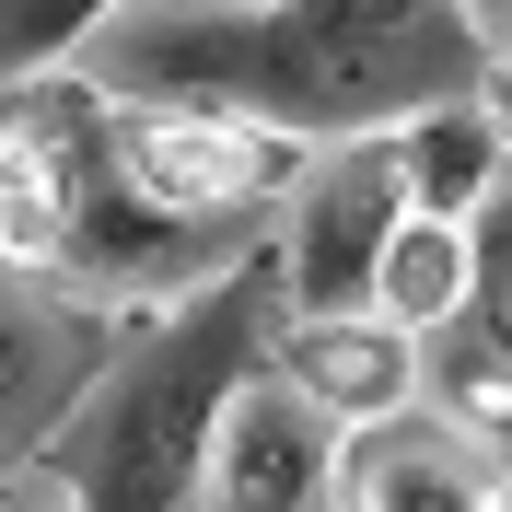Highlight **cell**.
I'll use <instances>...</instances> for the list:
<instances>
[{
    "mask_svg": "<svg viewBox=\"0 0 512 512\" xmlns=\"http://www.w3.org/2000/svg\"><path fill=\"white\" fill-rule=\"evenodd\" d=\"M478 117H489V128H501V152H512V47H501V59H489V70H478Z\"/></svg>",
    "mask_w": 512,
    "mask_h": 512,
    "instance_id": "obj_15",
    "label": "cell"
},
{
    "mask_svg": "<svg viewBox=\"0 0 512 512\" xmlns=\"http://www.w3.org/2000/svg\"><path fill=\"white\" fill-rule=\"evenodd\" d=\"M338 443H350V431H338L291 373L256 361V373L222 396V419H210L198 512H326V489H338Z\"/></svg>",
    "mask_w": 512,
    "mask_h": 512,
    "instance_id": "obj_5",
    "label": "cell"
},
{
    "mask_svg": "<svg viewBox=\"0 0 512 512\" xmlns=\"http://www.w3.org/2000/svg\"><path fill=\"white\" fill-rule=\"evenodd\" d=\"M128 326L94 315V303H59V291H35V303H0V466H35L47 431L82 408V384L117 361Z\"/></svg>",
    "mask_w": 512,
    "mask_h": 512,
    "instance_id": "obj_7",
    "label": "cell"
},
{
    "mask_svg": "<svg viewBox=\"0 0 512 512\" xmlns=\"http://www.w3.org/2000/svg\"><path fill=\"white\" fill-rule=\"evenodd\" d=\"M419 396H443V419L466 431V443L512 454V350L489 338L478 315H454L419 338Z\"/></svg>",
    "mask_w": 512,
    "mask_h": 512,
    "instance_id": "obj_12",
    "label": "cell"
},
{
    "mask_svg": "<svg viewBox=\"0 0 512 512\" xmlns=\"http://www.w3.org/2000/svg\"><path fill=\"white\" fill-rule=\"evenodd\" d=\"M303 163H315V140H291L268 117H210V105H140L128 117V175L187 222H256L268 198H291Z\"/></svg>",
    "mask_w": 512,
    "mask_h": 512,
    "instance_id": "obj_6",
    "label": "cell"
},
{
    "mask_svg": "<svg viewBox=\"0 0 512 512\" xmlns=\"http://www.w3.org/2000/svg\"><path fill=\"white\" fill-rule=\"evenodd\" d=\"M0 512H59V489H47V466H0Z\"/></svg>",
    "mask_w": 512,
    "mask_h": 512,
    "instance_id": "obj_17",
    "label": "cell"
},
{
    "mask_svg": "<svg viewBox=\"0 0 512 512\" xmlns=\"http://www.w3.org/2000/svg\"><path fill=\"white\" fill-rule=\"evenodd\" d=\"M117 105H210L268 117L291 140H361L419 105L478 94L489 47L454 24V0H187L128 12L82 47Z\"/></svg>",
    "mask_w": 512,
    "mask_h": 512,
    "instance_id": "obj_1",
    "label": "cell"
},
{
    "mask_svg": "<svg viewBox=\"0 0 512 512\" xmlns=\"http://www.w3.org/2000/svg\"><path fill=\"white\" fill-rule=\"evenodd\" d=\"M268 373H291L338 431H373V419L419 408V338L396 315H373V303H350V315H280Z\"/></svg>",
    "mask_w": 512,
    "mask_h": 512,
    "instance_id": "obj_8",
    "label": "cell"
},
{
    "mask_svg": "<svg viewBox=\"0 0 512 512\" xmlns=\"http://www.w3.org/2000/svg\"><path fill=\"white\" fill-rule=\"evenodd\" d=\"M478 303V222H443V210H408L384 233V268H373V315H396L408 338L454 326Z\"/></svg>",
    "mask_w": 512,
    "mask_h": 512,
    "instance_id": "obj_11",
    "label": "cell"
},
{
    "mask_svg": "<svg viewBox=\"0 0 512 512\" xmlns=\"http://www.w3.org/2000/svg\"><path fill=\"white\" fill-rule=\"evenodd\" d=\"M396 222H408L396 140L384 128L315 140V163L280 198V303L291 315H350V303H373V268H384V233Z\"/></svg>",
    "mask_w": 512,
    "mask_h": 512,
    "instance_id": "obj_4",
    "label": "cell"
},
{
    "mask_svg": "<svg viewBox=\"0 0 512 512\" xmlns=\"http://www.w3.org/2000/svg\"><path fill=\"white\" fill-rule=\"evenodd\" d=\"M256 222H187L128 175V105L94 70L0 82V268L94 315H140L222 280Z\"/></svg>",
    "mask_w": 512,
    "mask_h": 512,
    "instance_id": "obj_2",
    "label": "cell"
},
{
    "mask_svg": "<svg viewBox=\"0 0 512 512\" xmlns=\"http://www.w3.org/2000/svg\"><path fill=\"white\" fill-rule=\"evenodd\" d=\"M489 512H512V478H501V489H489Z\"/></svg>",
    "mask_w": 512,
    "mask_h": 512,
    "instance_id": "obj_18",
    "label": "cell"
},
{
    "mask_svg": "<svg viewBox=\"0 0 512 512\" xmlns=\"http://www.w3.org/2000/svg\"><path fill=\"white\" fill-rule=\"evenodd\" d=\"M454 24H466L489 59H501V47H512V0H454Z\"/></svg>",
    "mask_w": 512,
    "mask_h": 512,
    "instance_id": "obj_16",
    "label": "cell"
},
{
    "mask_svg": "<svg viewBox=\"0 0 512 512\" xmlns=\"http://www.w3.org/2000/svg\"><path fill=\"white\" fill-rule=\"evenodd\" d=\"M338 489H350L361 512H489L501 466H489V443H466L443 408H396V419H373V431L338 443Z\"/></svg>",
    "mask_w": 512,
    "mask_h": 512,
    "instance_id": "obj_9",
    "label": "cell"
},
{
    "mask_svg": "<svg viewBox=\"0 0 512 512\" xmlns=\"http://www.w3.org/2000/svg\"><path fill=\"white\" fill-rule=\"evenodd\" d=\"M396 140V175H408V210H443V222H478L489 198H501V128L478 117V94H454V105H419V117L384 128Z\"/></svg>",
    "mask_w": 512,
    "mask_h": 512,
    "instance_id": "obj_10",
    "label": "cell"
},
{
    "mask_svg": "<svg viewBox=\"0 0 512 512\" xmlns=\"http://www.w3.org/2000/svg\"><path fill=\"white\" fill-rule=\"evenodd\" d=\"M466 315L512 350V210H501V198L478 210V303H466Z\"/></svg>",
    "mask_w": 512,
    "mask_h": 512,
    "instance_id": "obj_14",
    "label": "cell"
},
{
    "mask_svg": "<svg viewBox=\"0 0 512 512\" xmlns=\"http://www.w3.org/2000/svg\"><path fill=\"white\" fill-rule=\"evenodd\" d=\"M280 233H256L222 280L175 291L163 315H128L117 361L82 384V408L47 431V489L59 512H198V454L222 396L280 338Z\"/></svg>",
    "mask_w": 512,
    "mask_h": 512,
    "instance_id": "obj_3",
    "label": "cell"
},
{
    "mask_svg": "<svg viewBox=\"0 0 512 512\" xmlns=\"http://www.w3.org/2000/svg\"><path fill=\"white\" fill-rule=\"evenodd\" d=\"M140 0H0V82H35V70H70L105 24H128Z\"/></svg>",
    "mask_w": 512,
    "mask_h": 512,
    "instance_id": "obj_13",
    "label": "cell"
}]
</instances>
